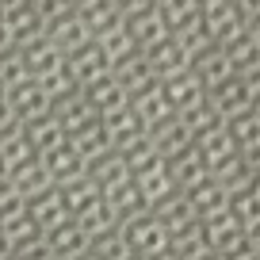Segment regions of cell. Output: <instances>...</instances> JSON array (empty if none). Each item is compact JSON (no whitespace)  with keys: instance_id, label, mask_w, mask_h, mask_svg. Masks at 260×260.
<instances>
[{"instance_id":"cell-46","label":"cell","mask_w":260,"mask_h":260,"mask_svg":"<svg viewBox=\"0 0 260 260\" xmlns=\"http://www.w3.org/2000/svg\"><path fill=\"white\" fill-rule=\"evenodd\" d=\"M249 31H252V35L260 39V16H256V19H249Z\"/></svg>"},{"instance_id":"cell-24","label":"cell","mask_w":260,"mask_h":260,"mask_svg":"<svg viewBox=\"0 0 260 260\" xmlns=\"http://www.w3.org/2000/svg\"><path fill=\"white\" fill-rule=\"evenodd\" d=\"M104 199H107V207L115 211V218H119V222H126V218H134V214L149 211L146 199H142V191H138V184H134L130 176L119 180V184H111V187H104Z\"/></svg>"},{"instance_id":"cell-19","label":"cell","mask_w":260,"mask_h":260,"mask_svg":"<svg viewBox=\"0 0 260 260\" xmlns=\"http://www.w3.org/2000/svg\"><path fill=\"white\" fill-rule=\"evenodd\" d=\"M187 199H191L195 214H199V218H207V214L222 211V207L230 203V187L222 184V180H214L211 172H207L203 180H195V184L187 187Z\"/></svg>"},{"instance_id":"cell-28","label":"cell","mask_w":260,"mask_h":260,"mask_svg":"<svg viewBox=\"0 0 260 260\" xmlns=\"http://www.w3.org/2000/svg\"><path fill=\"white\" fill-rule=\"evenodd\" d=\"M111 73H115V81L122 84L126 92H138L142 84H149V81H157L153 77V69H149V61H146V54L142 50H130L126 57H119V61L111 65Z\"/></svg>"},{"instance_id":"cell-13","label":"cell","mask_w":260,"mask_h":260,"mask_svg":"<svg viewBox=\"0 0 260 260\" xmlns=\"http://www.w3.org/2000/svg\"><path fill=\"white\" fill-rule=\"evenodd\" d=\"M23 207H27V214L35 218V226H39L42 234H46L50 226H57L61 218H73V214L65 211V203H61V191H57V184L42 187V191H35V195H27Z\"/></svg>"},{"instance_id":"cell-20","label":"cell","mask_w":260,"mask_h":260,"mask_svg":"<svg viewBox=\"0 0 260 260\" xmlns=\"http://www.w3.org/2000/svg\"><path fill=\"white\" fill-rule=\"evenodd\" d=\"M130 107L142 115L146 126H153V122H161L165 115H172V104H169V96H165L161 81H149V84H142L138 92H130Z\"/></svg>"},{"instance_id":"cell-31","label":"cell","mask_w":260,"mask_h":260,"mask_svg":"<svg viewBox=\"0 0 260 260\" xmlns=\"http://www.w3.org/2000/svg\"><path fill=\"white\" fill-rule=\"evenodd\" d=\"M130 180L138 184V191H142V199H146V207H153L157 199H165L169 191H176V184H172V176H169V161L157 165V169L138 172V176H130Z\"/></svg>"},{"instance_id":"cell-30","label":"cell","mask_w":260,"mask_h":260,"mask_svg":"<svg viewBox=\"0 0 260 260\" xmlns=\"http://www.w3.org/2000/svg\"><path fill=\"white\" fill-rule=\"evenodd\" d=\"M218 46L230 54V61H234L237 73H241V69H249V65H260V39L249 31V23H245L241 31H234L226 42H218Z\"/></svg>"},{"instance_id":"cell-35","label":"cell","mask_w":260,"mask_h":260,"mask_svg":"<svg viewBox=\"0 0 260 260\" xmlns=\"http://www.w3.org/2000/svg\"><path fill=\"white\" fill-rule=\"evenodd\" d=\"M172 39L187 50V57H195L199 50L211 46V35H207V27H203V19H199V16H191L187 23H180L176 31H172Z\"/></svg>"},{"instance_id":"cell-42","label":"cell","mask_w":260,"mask_h":260,"mask_svg":"<svg viewBox=\"0 0 260 260\" xmlns=\"http://www.w3.org/2000/svg\"><path fill=\"white\" fill-rule=\"evenodd\" d=\"M27 0H0V12H4V16H8V12H16V8H23Z\"/></svg>"},{"instance_id":"cell-8","label":"cell","mask_w":260,"mask_h":260,"mask_svg":"<svg viewBox=\"0 0 260 260\" xmlns=\"http://www.w3.org/2000/svg\"><path fill=\"white\" fill-rule=\"evenodd\" d=\"M4 100H8V107L16 111V119H35V115H42L50 107V96L46 88H42L35 77H23V81H16L12 88H4Z\"/></svg>"},{"instance_id":"cell-1","label":"cell","mask_w":260,"mask_h":260,"mask_svg":"<svg viewBox=\"0 0 260 260\" xmlns=\"http://www.w3.org/2000/svg\"><path fill=\"white\" fill-rule=\"evenodd\" d=\"M119 234L126 237L130 252H134V256H142V260H149L153 252H161L165 245L172 241V234H169V230H165L149 211H142V214H134V218L119 222Z\"/></svg>"},{"instance_id":"cell-45","label":"cell","mask_w":260,"mask_h":260,"mask_svg":"<svg viewBox=\"0 0 260 260\" xmlns=\"http://www.w3.org/2000/svg\"><path fill=\"white\" fill-rule=\"evenodd\" d=\"M69 260H100V256L92 249H84V252H77V256H69Z\"/></svg>"},{"instance_id":"cell-41","label":"cell","mask_w":260,"mask_h":260,"mask_svg":"<svg viewBox=\"0 0 260 260\" xmlns=\"http://www.w3.org/2000/svg\"><path fill=\"white\" fill-rule=\"evenodd\" d=\"M241 81L249 84L252 96H260V65H249V69H241Z\"/></svg>"},{"instance_id":"cell-25","label":"cell","mask_w":260,"mask_h":260,"mask_svg":"<svg viewBox=\"0 0 260 260\" xmlns=\"http://www.w3.org/2000/svg\"><path fill=\"white\" fill-rule=\"evenodd\" d=\"M126 31H130V39H134V46L146 50V46H153L157 39H165V35H169V23H165L161 12L149 4V8H142V12H134V16H126Z\"/></svg>"},{"instance_id":"cell-32","label":"cell","mask_w":260,"mask_h":260,"mask_svg":"<svg viewBox=\"0 0 260 260\" xmlns=\"http://www.w3.org/2000/svg\"><path fill=\"white\" fill-rule=\"evenodd\" d=\"M27 157H39L31 149V142H27V134H23V126H8V130H0V161H4V172L8 169H16L19 161H27Z\"/></svg>"},{"instance_id":"cell-14","label":"cell","mask_w":260,"mask_h":260,"mask_svg":"<svg viewBox=\"0 0 260 260\" xmlns=\"http://www.w3.org/2000/svg\"><path fill=\"white\" fill-rule=\"evenodd\" d=\"M42 237H46V245L54 249L57 260H69V256H77V252L88 249V234H84V226L77 218H61L57 226H50Z\"/></svg>"},{"instance_id":"cell-47","label":"cell","mask_w":260,"mask_h":260,"mask_svg":"<svg viewBox=\"0 0 260 260\" xmlns=\"http://www.w3.org/2000/svg\"><path fill=\"white\" fill-rule=\"evenodd\" d=\"M195 4H199V8H211V4H222V0H195Z\"/></svg>"},{"instance_id":"cell-27","label":"cell","mask_w":260,"mask_h":260,"mask_svg":"<svg viewBox=\"0 0 260 260\" xmlns=\"http://www.w3.org/2000/svg\"><path fill=\"white\" fill-rule=\"evenodd\" d=\"M42 157V165H46V172H50V180L54 184H61V180H69V176H77V172H84V157L77 153V146H69V138L61 142V146H54V149H46V153H39Z\"/></svg>"},{"instance_id":"cell-38","label":"cell","mask_w":260,"mask_h":260,"mask_svg":"<svg viewBox=\"0 0 260 260\" xmlns=\"http://www.w3.org/2000/svg\"><path fill=\"white\" fill-rule=\"evenodd\" d=\"M12 256H16V260H57L54 249L46 245V237H35V241H27L23 249H16Z\"/></svg>"},{"instance_id":"cell-40","label":"cell","mask_w":260,"mask_h":260,"mask_svg":"<svg viewBox=\"0 0 260 260\" xmlns=\"http://www.w3.org/2000/svg\"><path fill=\"white\" fill-rule=\"evenodd\" d=\"M115 8L122 12V19L126 16H134V12H142V8H149V4H153V0H111Z\"/></svg>"},{"instance_id":"cell-44","label":"cell","mask_w":260,"mask_h":260,"mask_svg":"<svg viewBox=\"0 0 260 260\" xmlns=\"http://www.w3.org/2000/svg\"><path fill=\"white\" fill-rule=\"evenodd\" d=\"M249 241H252V249L260 252V222H256V226H249Z\"/></svg>"},{"instance_id":"cell-49","label":"cell","mask_w":260,"mask_h":260,"mask_svg":"<svg viewBox=\"0 0 260 260\" xmlns=\"http://www.w3.org/2000/svg\"><path fill=\"white\" fill-rule=\"evenodd\" d=\"M203 260H222V256H218V252H211V256H203Z\"/></svg>"},{"instance_id":"cell-9","label":"cell","mask_w":260,"mask_h":260,"mask_svg":"<svg viewBox=\"0 0 260 260\" xmlns=\"http://www.w3.org/2000/svg\"><path fill=\"white\" fill-rule=\"evenodd\" d=\"M19 50V57H23V65H27V77H46V73H54L57 65H65V54L50 42V35L42 31L39 39H31V42H23V46H16Z\"/></svg>"},{"instance_id":"cell-4","label":"cell","mask_w":260,"mask_h":260,"mask_svg":"<svg viewBox=\"0 0 260 260\" xmlns=\"http://www.w3.org/2000/svg\"><path fill=\"white\" fill-rule=\"evenodd\" d=\"M207 104H211L214 111L222 115V119H234V115L249 111V107L256 104V96H252L249 84L241 81V73H230L222 84H214V88L207 92Z\"/></svg>"},{"instance_id":"cell-18","label":"cell","mask_w":260,"mask_h":260,"mask_svg":"<svg viewBox=\"0 0 260 260\" xmlns=\"http://www.w3.org/2000/svg\"><path fill=\"white\" fill-rule=\"evenodd\" d=\"M149 142H153L165 157H172V153H180V149L191 146V130H187L184 119L172 111V115H165L161 122H153V126H149Z\"/></svg>"},{"instance_id":"cell-37","label":"cell","mask_w":260,"mask_h":260,"mask_svg":"<svg viewBox=\"0 0 260 260\" xmlns=\"http://www.w3.org/2000/svg\"><path fill=\"white\" fill-rule=\"evenodd\" d=\"M27 77V65H23V57H19V50L12 46V50H4L0 54V88H12L16 81H23Z\"/></svg>"},{"instance_id":"cell-23","label":"cell","mask_w":260,"mask_h":260,"mask_svg":"<svg viewBox=\"0 0 260 260\" xmlns=\"http://www.w3.org/2000/svg\"><path fill=\"white\" fill-rule=\"evenodd\" d=\"M161 88H165V96H169L172 111H187V107H195L199 100H207V88L199 84V77H195L191 69H184V73L161 81Z\"/></svg>"},{"instance_id":"cell-33","label":"cell","mask_w":260,"mask_h":260,"mask_svg":"<svg viewBox=\"0 0 260 260\" xmlns=\"http://www.w3.org/2000/svg\"><path fill=\"white\" fill-rule=\"evenodd\" d=\"M176 115L184 119V126L191 130V142H195V138H203L207 130H214V126H222V122H226L211 104H207V100H199L195 107H187V111H176Z\"/></svg>"},{"instance_id":"cell-17","label":"cell","mask_w":260,"mask_h":260,"mask_svg":"<svg viewBox=\"0 0 260 260\" xmlns=\"http://www.w3.org/2000/svg\"><path fill=\"white\" fill-rule=\"evenodd\" d=\"M199 19H203L211 42H226L234 31H241V27H245L241 12L234 8V0H222V4H211V8H199Z\"/></svg>"},{"instance_id":"cell-11","label":"cell","mask_w":260,"mask_h":260,"mask_svg":"<svg viewBox=\"0 0 260 260\" xmlns=\"http://www.w3.org/2000/svg\"><path fill=\"white\" fill-rule=\"evenodd\" d=\"M84 176L96 180L100 191H104V187H111V184H119V180H126L130 172H126V157H122V149L104 146L100 153L84 157Z\"/></svg>"},{"instance_id":"cell-2","label":"cell","mask_w":260,"mask_h":260,"mask_svg":"<svg viewBox=\"0 0 260 260\" xmlns=\"http://www.w3.org/2000/svg\"><path fill=\"white\" fill-rule=\"evenodd\" d=\"M142 54H146V61H149V69H153L157 81H169V77H176V73H184V69H191V57H187V50L180 46L176 39H172V31L165 35V39H157L153 46H146Z\"/></svg>"},{"instance_id":"cell-34","label":"cell","mask_w":260,"mask_h":260,"mask_svg":"<svg viewBox=\"0 0 260 260\" xmlns=\"http://www.w3.org/2000/svg\"><path fill=\"white\" fill-rule=\"evenodd\" d=\"M226 130H230V138H234L237 149H249V146H256V142H260V115L249 107V111L226 119Z\"/></svg>"},{"instance_id":"cell-16","label":"cell","mask_w":260,"mask_h":260,"mask_svg":"<svg viewBox=\"0 0 260 260\" xmlns=\"http://www.w3.org/2000/svg\"><path fill=\"white\" fill-rule=\"evenodd\" d=\"M46 35H50V42H54L61 54H69L73 46H81V42H88L92 35H88V27H84V16L81 12H61L57 19H50L46 23Z\"/></svg>"},{"instance_id":"cell-12","label":"cell","mask_w":260,"mask_h":260,"mask_svg":"<svg viewBox=\"0 0 260 260\" xmlns=\"http://www.w3.org/2000/svg\"><path fill=\"white\" fill-rule=\"evenodd\" d=\"M191 73L199 77V84H203L207 92L214 88V84H222L230 73H237L234 61H230V54L218 46V42H211L207 50H199V54L191 57Z\"/></svg>"},{"instance_id":"cell-3","label":"cell","mask_w":260,"mask_h":260,"mask_svg":"<svg viewBox=\"0 0 260 260\" xmlns=\"http://www.w3.org/2000/svg\"><path fill=\"white\" fill-rule=\"evenodd\" d=\"M149 214H153L157 222H161L165 230H169L172 237L176 234H184V230H191L195 222H199V214H195V207H191V199H187V191H169L165 199H157L153 207H149Z\"/></svg>"},{"instance_id":"cell-50","label":"cell","mask_w":260,"mask_h":260,"mask_svg":"<svg viewBox=\"0 0 260 260\" xmlns=\"http://www.w3.org/2000/svg\"><path fill=\"white\" fill-rule=\"evenodd\" d=\"M252 111H256V115H260V96H256V104H252Z\"/></svg>"},{"instance_id":"cell-21","label":"cell","mask_w":260,"mask_h":260,"mask_svg":"<svg viewBox=\"0 0 260 260\" xmlns=\"http://www.w3.org/2000/svg\"><path fill=\"white\" fill-rule=\"evenodd\" d=\"M57 191H61V203H65V211L73 214V218H77V214H84V211L100 199V195H104V191H100V184H96V180H88L84 172L61 180V184H57Z\"/></svg>"},{"instance_id":"cell-36","label":"cell","mask_w":260,"mask_h":260,"mask_svg":"<svg viewBox=\"0 0 260 260\" xmlns=\"http://www.w3.org/2000/svg\"><path fill=\"white\" fill-rule=\"evenodd\" d=\"M153 8L161 12V19L169 23V31H176L180 23H187L191 16H199V4H195V0H153Z\"/></svg>"},{"instance_id":"cell-7","label":"cell","mask_w":260,"mask_h":260,"mask_svg":"<svg viewBox=\"0 0 260 260\" xmlns=\"http://www.w3.org/2000/svg\"><path fill=\"white\" fill-rule=\"evenodd\" d=\"M104 134H107V142H111L115 149H130L134 142H142L149 134V126L142 122V115L126 104V107H119V111L104 115Z\"/></svg>"},{"instance_id":"cell-10","label":"cell","mask_w":260,"mask_h":260,"mask_svg":"<svg viewBox=\"0 0 260 260\" xmlns=\"http://www.w3.org/2000/svg\"><path fill=\"white\" fill-rule=\"evenodd\" d=\"M81 92H84V100H88V104L96 107V115H100V119L130 104V92L122 88L119 81H115V73H111V69H107L104 77H96V81H88Z\"/></svg>"},{"instance_id":"cell-5","label":"cell","mask_w":260,"mask_h":260,"mask_svg":"<svg viewBox=\"0 0 260 260\" xmlns=\"http://www.w3.org/2000/svg\"><path fill=\"white\" fill-rule=\"evenodd\" d=\"M50 111H54V115H57V122L65 126V138H73V134L88 130L92 122H100L96 107L84 100V92H81V88H73V92H65L61 100H54V104H50Z\"/></svg>"},{"instance_id":"cell-6","label":"cell","mask_w":260,"mask_h":260,"mask_svg":"<svg viewBox=\"0 0 260 260\" xmlns=\"http://www.w3.org/2000/svg\"><path fill=\"white\" fill-rule=\"evenodd\" d=\"M65 69H69V77L84 88L88 81L104 77L107 69H111V61H107V54L100 50V42L88 39V42H81V46H73L69 54H65Z\"/></svg>"},{"instance_id":"cell-26","label":"cell","mask_w":260,"mask_h":260,"mask_svg":"<svg viewBox=\"0 0 260 260\" xmlns=\"http://www.w3.org/2000/svg\"><path fill=\"white\" fill-rule=\"evenodd\" d=\"M230 214L241 222L245 230L260 222V180H245V184L230 187Z\"/></svg>"},{"instance_id":"cell-39","label":"cell","mask_w":260,"mask_h":260,"mask_svg":"<svg viewBox=\"0 0 260 260\" xmlns=\"http://www.w3.org/2000/svg\"><path fill=\"white\" fill-rule=\"evenodd\" d=\"M241 157H245V169H249V176L260 180V142H256V146H249V149H241Z\"/></svg>"},{"instance_id":"cell-48","label":"cell","mask_w":260,"mask_h":260,"mask_svg":"<svg viewBox=\"0 0 260 260\" xmlns=\"http://www.w3.org/2000/svg\"><path fill=\"white\" fill-rule=\"evenodd\" d=\"M122 260H142V256H134V252H126V256H122Z\"/></svg>"},{"instance_id":"cell-29","label":"cell","mask_w":260,"mask_h":260,"mask_svg":"<svg viewBox=\"0 0 260 260\" xmlns=\"http://www.w3.org/2000/svg\"><path fill=\"white\" fill-rule=\"evenodd\" d=\"M8 180H12V187H16L23 199L54 184V180H50V172H46V165H42V157H27V161H19L16 169H8Z\"/></svg>"},{"instance_id":"cell-15","label":"cell","mask_w":260,"mask_h":260,"mask_svg":"<svg viewBox=\"0 0 260 260\" xmlns=\"http://www.w3.org/2000/svg\"><path fill=\"white\" fill-rule=\"evenodd\" d=\"M19 126H23V134H27V142H31L35 153H46V149H54V146L65 142V126L57 122V115L50 111V107L42 115H35V119H23Z\"/></svg>"},{"instance_id":"cell-43","label":"cell","mask_w":260,"mask_h":260,"mask_svg":"<svg viewBox=\"0 0 260 260\" xmlns=\"http://www.w3.org/2000/svg\"><path fill=\"white\" fill-rule=\"evenodd\" d=\"M92 4H100V0H69V8H73V12H88Z\"/></svg>"},{"instance_id":"cell-22","label":"cell","mask_w":260,"mask_h":260,"mask_svg":"<svg viewBox=\"0 0 260 260\" xmlns=\"http://www.w3.org/2000/svg\"><path fill=\"white\" fill-rule=\"evenodd\" d=\"M165 161H169V176H172V184H176L180 191H187L195 180L207 176V161H203V153L195 149V142H191L187 149H180V153L165 157Z\"/></svg>"}]
</instances>
